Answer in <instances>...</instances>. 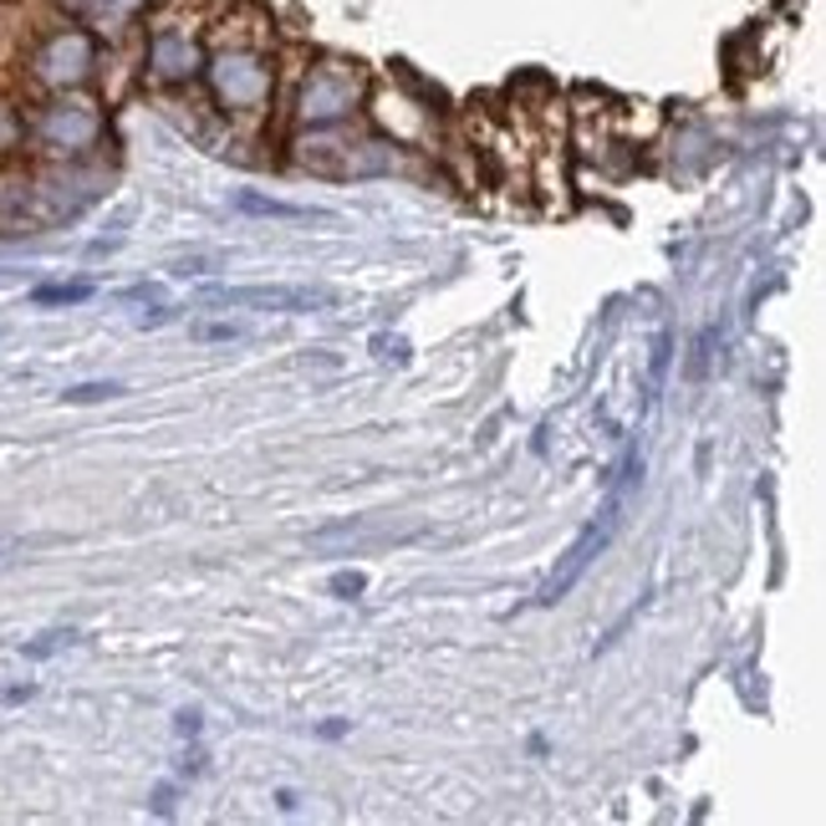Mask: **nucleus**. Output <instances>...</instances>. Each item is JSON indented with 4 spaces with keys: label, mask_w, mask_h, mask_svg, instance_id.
Masks as SVG:
<instances>
[{
    "label": "nucleus",
    "mask_w": 826,
    "mask_h": 826,
    "mask_svg": "<svg viewBox=\"0 0 826 826\" xmlns=\"http://www.w3.org/2000/svg\"><path fill=\"white\" fill-rule=\"evenodd\" d=\"M236 209H245V215H271V220H307V209L286 205V199H266V194H255V190H240Z\"/></svg>",
    "instance_id": "3"
},
{
    "label": "nucleus",
    "mask_w": 826,
    "mask_h": 826,
    "mask_svg": "<svg viewBox=\"0 0 826 826\" xmlns=\"http://www.w3.org/2000/svg\"><path fill=\"white\" fill-rule=\"evenodd\" d=\"M92 286L88 280H72V286H36L31 301H42V307H77V301H88Z\"/></svg>",
    "instance_id": "5"
},
{
    "label": "nucleus",
    "mask_w": 826,
    "mask_h": 826,
    "mask_svg": "<svg viewBox=\"0 0 826 826\" xmlns=\"http://www.w3.org/2000/svg\"><path fill=\"white\" fill-rule=\"evenodd\" d=\"M11 551H21V541H0V561H11Z\"/></svg>",
    "instance_id": "14"
},
{
    "label": "nucleus",
    "mask_w": 826,
    "mask_h": 826,
    "mask_svg": "<svg viewBox=\"0 0 826 826\" xmlns=\"http://www.w3.org/2000/svg\"><path fill=\"white\" fill-rule=\"evenodd\" d=\"M31 693H36V689H31V684H15V689H5V693H0V699H5V704H26Z\"/></svg>",
    "instance_id": "11"
},
{
    "label": "nucleus",
    "mask_w": 826,
    "mask_h": 826,
    "mask_svg": "<svg viewBox=\"0 0 826 826\" xmlns=\"http://www.w3.org/2000/svg\"><path fill=\"white\" fill-rule=\"evenodd\" d=\"M174 730H179V735H199V714H179Z\"/></svg>",
    "instance_id": "12"
},
{
    "label": "nucleus",
    "mask_w": 826,
    "mask_h": 826,
    "mask_svg": "<svg viewBox=\"0 0 826 826\" xmlns=\"http://www.w3.org/2000/svg\"><path fill=\"white\" fill-rule=\"evenodd\" d=\"M72 643H82V633H77V628H51V633H42V638H31V643H21V653H26V658H51V653L72 649Z\"/></svg>",
    "instance_id": "4"
},
{
    "label": "nucleus",
    "mask_w": 826,
    "mask_h": 826,
    "mask_svg": "<svg viewBox=\"0 0 826 826\" xmlns=\"http://www.w3.org/2000/svg\"><path fill=\"white\" fill-rule=\"evenodd\" d=\"M276 806L280 812H296V791H276Z\"/></svg>",
    "instance_id": "13"
},
{
    "label": "nucleus",
    "mask_w": 826,
    "mask_h": 826,
    "mask_svg": "<svg viewBox=\"0 0 826 826\" xmlns=\"http://www.w3.org/2000/svg\"><path fill=\"white\" fill-rule=\"evenodd\" d=\"M67 403H107V399H123V383H77L61 393Z\"/></svg>",
    "instance_id": "6"
},
{
    "label": "nucleus",
    "mask_w": 826,
    "mask_h": 826,
    "mask_svg": "<svg viewBox=\"0 0 826 826\" xmlns=\"http://www.w3.org/2000/svg\"><path fill=\"white\" fill-rule=\"evenodd\" d=\"M363 587H368V576H363V572H337V576H332V592H337V597H347V603H353V597H363Z\"/></svg>",
    "instance_id": "7"
},
{
    "label": "nucleus",
    "mask_w": 826,
    "mask_h": 826,
    "mask_svg": "<svg viewBox=\"0 0 826 826\" xmlns=\"http://www.w3.org/2000/svg\"><path fill=\"white\" fill-rule=\"evenodd\" d=\"M199 337H209V342H236V337H240V326H236V322H230V326L220 322V326H205Z\"/></svg>",
    "instance_id": "10"
},
{
    "label": "nucleus",
    "mask_w": 826,
    "mask_h": 826,
    "mask_svg": "<svg viewBox=\"0 0 826 826\" xmlns=\"http://www.w3.org/2000/svg\"><path fill=\"white\" fill-rule=\"evenodd\" d=\"M199 296L209 307H271V311L332 307V291H317V286H209Z\"/></svg>",
    "instance_id": "2"
},
{
    "label": "nucleus",
    "mask_w": 826,
    "mask_h": 826,
    "mask_svg": "<svg viewBox=\"0 0 826 826\" xmlns=\"http://www.w3.org/2000/svg\"><path fill=\"white\" fill-rule=\"evenodd\" d=\"M618 505H622V495H612V501H607V510H603V520H592L587 531H582L572 547H566V557L557 561V572H551L547 587H541V607H557L561 597H566V592H572L576 582L587 576L592 561L607 551V541H612V531H618Z\"/></svg>",
    "instance_id": "1"
},
{
    "label": "nucleus",
    "mask_w": 826,
    "mask_h": 826,
    "mask_svg": "<svg viewBox=\"0 0 826 826\" xmlns=\"http://www.w3.org/2000/svg\"><path fill=\"white\" fill-rule=\"evenodd\" d=\"M664 368H668V337L653 342V368H649V388L664 383Z\"/></svg>",
    "instance_id": "8"
},
{
    "label": "nucleus",
    "mask_w": 826,
    "mask_h": 826,
    "mask_svg": "<svg viewBox=\"0 0 826 826\" xmlns=\"http://www.w3.org/2000/svg\"><path fill=\"white\" fill-rule=\"evenodd\" d=\"M372 347H378V357H388V363H409V342H388V337H378Z\"/></svg>",
    "instance_id": "9"
}]
</instances>
